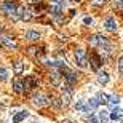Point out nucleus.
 Returning <instances> with one entry per match:
<instances>
[{
  "mask_svg": "<svg viewBox=\"0 0 123 123\" xmlns=\"http://www.w3.org/2000/svg\"><path fill=\"white\" fill-rule=\"evenodd\" d=\"M109 104L110 105H118L120 104V96H117V94H112V96H109Z\"/></svg>",
  "mask_w": 123,
  "mask_h": 123,
  "instance_id": "21",
  "label": "nucleus"
},
{
  "mask_svg": "<svg viewBox=\"0 0 123 123\" xmlns=\"http://www.w3.org/2000/svg\"><path fill=\"white\" fill-rule=\"evenodd\" d=\"M98 82H99L101 85H105V83L109 82V74H107V72H104V70L98 72Z\"/></svg>",
  "mask_w": 123,
  "mask_h": 123,
  "instance_id": "13",
  "label": "nucleus"
},
{
  "mask_svg": "<svg viewBox=\"0 0 123 123\" xmlns=\"http://www.w3.org/2000/svg\"><path fill=\"white\" fill-rule=\"evenodd\" d=\"M74 56H75V62H77L78 67L82 69H86V56H85V50H82V48H78V50H75V53H74Z\"/></svg>",
  "mask_w": 123,
  "mask_h": 123,
  "instance_id": "2",
  "label": "nucleus"
},
{
  "mask_svg": "<svg viewBox=\"0 0 123 123\" xmlns=\"http://www.w3.org/2000/svg\"><path fill=\"white\" fill-rule=\"evenodd\" d=\"M86 123H98V117L94 114H90V117L86 118Z\"/></svg>",
  "mask_w": 123,
  "mask_h": 123,
  "instance_id": "23",
  "label": "nucleus"
},
{
  "mask_svg": "<svg viewBox=\"0 0 123 123\" xmlns=\"http://www.w3.org/2000/svg\"><path fill=\"white\" fill-rule=\"evenodd\" d=\"M64 80L67 82V86H70V85H72V83L75 82V80H77V77L74 75V72H70V70H67V74L64 75Z\"/></svg>",
  "mask_w": 123,
  "mask_h": 123,
  "instance_id": "14",
  "label": "nucleus"
},
{
  "mask_svg": "<svg viewBox=\"0 0 123 123\" xmlns=\"http://www.w3.org/2000/svg\"><path fill=\"white\" fill-rule=\"evenodd\" d=\"M96 99H98L99 104H107V102H109V96L105 94V93H98Z\"/></svg>",
  "mask_w": 123,
  "mask_h": 123,
  "instance_id": "19",
  "label": "nucleus"
},
{
  "mask_svg": "<svg viewBox=\"0 0 123 123\" xmlns=\"http://www.w3.org/2000/svg\"><path fill=\"white\" fill-rule=\"evenodd\" d=\"M16 14H18V19L21 18L23 21H29V19H31V13H29V10H26V8H18Z\"/></svg>",
  "mask_w": 123,
  "mask_h": 123,
  "instance_id": "8",
  "label": "nucleus"
},
{
  "mask_svg": "<svg viewBox=\"0 0 123 123\" xmlns=\"http://www.w3.org/2000/svg\"><path fill=\"white\" fill-rule=\"evenodd\" d=\"M26 38H27V40H38V38H40V34L37 31H27L26 32Z\"/></svg>",
  "mask_w": 123,
  "mask_h": 123,
  "instance_id": "15",
  "label": "nucleus"
},
{
  "mask_svg": "<svg viewBox=\"0 0 123 123\" xmlns=\"http://www.w3.org/2000/svg\"><path fill=\"white\" fill-rule=\"evenodd\" d=\"M32 102H34V105H37V107H43V105L48 104V98H46L43 93H37V94H34V98H32Z\"/></svg>",
  "mask_w": 123,
  "mask_h": 123,
  "instance_id": "3",
  "label": "nucleus"
},
{
  "mask_svg": "<svg viewBox=\"0 0 123 123\" xmlns=\"http://www.w3.org/2000/svg\"><path fill=\"white\" fill-rule=\"evenodd\" d=\"M61 78H62V75H61L58 70H53V72H51V83H53L55 86L61 85Z\"/></svg>",
  "mask_w": 123,
  "mask_h": 123,
  "instance_id": "11",
  "label": "nucleus"
},
{
  "mask_svg": "<svg viewBox=\"0 0 123 123\" xmlns=\"http://www.w3.org/2000/svg\"><path fill=\"white\" fill-rule=\"evenodd\" d=\"M29 117V112L27 110H19L16 115H13V123H19V122H23L24 118H27Z\"/></svg>",
  "mask_w": 123,
  "mask_h": 123,
  "instance_id": "7",
  "label": "nucleus"
},
{
  "mask_svg": "<svg viewBox=\"0 0 123 123\" xmlns=\"http://www.w3.org/2000/svg\"><path fill=\"white\" fill-rule=\"evenodd\" d=\"M34 83H35V78L32 77V75H27V77H26V82H24V88H26V90H29Z\"/></svg>",
  "mask_w": 123,
  "mask_h": 123,
  "instance_id": "20",
  "label": "nucleus"
},
{
  "mask_svg": "<svg viewBox=\"0 0 123 123\" xmlns=\"http://www.w3.org/2000/svg\"><path fill=\"white\" fill-rule=\"evenodd\" d=\"M115 2H118V3H120V5H122V3H123V0H115Z\"/></svg>",
  "mask_w": 123,
  "mask_h": 123,
  "instance_id": "29",
  "label": "nucleus"
},
{
  "mask_svg": "<svg viewBox=\"0 0 123 123\" xmlns=\"http://www.w3.org/2000/svg\"><path fill=\"white\" fill-rule=\"evenodd\" d=\"M51 2H53V3H58V5L62 3V0H51Z\"/></svg>",
  "mask_w": 123,
  "mask_h": 123,
  "instance_id": "28",
  "label": "nucleus"
},
{
  "mask_svg": "<svg viewBox=\"0 0 123 123\" xmlns=\"http://www.w3.org/2000/svg\"><path fill=\"white\" fill-rule=\"evenodd\" d=\"M14 70H16V74H21V72H23V62H21V61H18V62H16Z\"/></svg>",
  "mask_w": 123,
  "mask_h": 123,
  "instance_id": "25",
  "label": "nucleus"
},
{
  "mask_svg": "<svg viewBox=\"0 0 123 123\" xmlns=\"http://www.w3.org/2000/svg\"><path fill=\"white\" fill-rule=\"evenodd\" d=\"M104 27L107 29V31H115V29H117V21H115V18H107L105 19Z\"/></svg>",
  "mask_w": 123,
  "mask_h": 123,
  "instance_id": "9",
  "label": "nucleus"
},
{
  "mask_svg": "<svg viewBox=\"0 0 123 123\" xmlns=\"http://www.w3.org/2000/svg\"><path fill=\"white\" fill-rule=\"evenodd\" d=\"M2 11L3 13H6L10 16V18H14V19H18V14H16V11H18V8H16V5L13 3V2H3L2 3Z\"/></svg>",
  "mask_w": 123,
  "mask_h": 123,
  "instance_id": "1",
  "label": "nucleus"
},
{
  "mask_svg": "<svg viewBox=\"0 0 123 123\" xmlns=\"http://www.w3.org/2000/svg\"><path fill=\"white\" fill-rule=\"evenodd\" d=\"M90 59H91V67L94 69V70H98V69H99V58H98V55H94V53H93L91 56H90Z\"/></svg>",
  "mask_w": 123,
  "mask_h": 123,
  "instance_id": "17",
  "label": "nucleus"
},
{
  "mask_svg": "<svg viewBox=\"0 0 123 123\" xmlns=\"http://www.w3.org/2000/svg\"><path fill=\"white\" fill-rule=\"evenodd\" d=\"M98 99L96 98H90V99L86 101V112H90V110H94L96 107H98Z\"/></svg>",
  "mask_w": 123,
  "mask_h": 123,
  "instance_id": "12",
  "label": "nucleus"
},
{
  "mask_svg": "<svg viewBox=\"0 0 123 123\" xmlns=\"http://www.w3.org/2000/svg\"><path fill=\"white\" fill-rule=\"evenodd\" d=\"M98 120H99L101 123H109V120H110V114H109V112H107L105 109L99 110V115H98Z\"/></svg>",
  "mask_w": 123,
  "mask_h": 123,
  "instance_id": "10",
  "label": "nucleus"
},
{
  "mask_svg": "<svg viewBox=\"0 0 123 123\" xmlns=\"http://www.w3.org/2000/svg\"><path fill=\"white\" fill-rule=\"evenodd\" d=\"M13 90H14L16 93H23V91H24V85L19 82L18 78H14V80H13Z\"/></svg>",
  "mask_w": 123,
  "mask_h": 123,
  "instance_id": "16",
  "label": "nucleus"
},
{
  "mask_svg": "<svg viewBox=\"0 0 123 123\" xmlns=\"http://www.w3.org/2000/svg\"><path fill=\"white\" fill-rule=\"evenodd\" d=\"M118 74L123 75V55L120 56V59H118Z\"/></svg>",
  "mask_w": 123,
  "mask_h": 123,
  "instance_id": "24",
  "label": "nucleus"
},
{
  "mask_svg": "<svg viewBox=\"0 0 123 123\" xmlns=\"http://www.w3.org/2000/svg\"><path fill=\"white\" fill-rule=\"evenodd\" d=\"M31 2H40V0H31Z\"/></svg>",
  "mask_w": 123,
  "mask_h": 123,
  "instance_id": "30",
  "label": "nucleus"
},
{
  "mask_svg": "<svg viewBox=\"0 0 123 123\" xmlns=\"http://www.w3.org/2000/svg\"><path fill=\"white\" fill-rule=\"evenodd\" d=\"M0 42H2V45H5L6 48H10V50L16 48V42H14L11 37H8V35H3L2 38H0Z\"/></svg>",
  "mask_w": 123,
  "mask_h": 123,
  "instance_id": "4",
  "label": "nucleus"
},
{
  "mask_svg": "<svg viewBox=\"0 0 123 123\" xmlns=\"http://www.w3.org/2000/svg\"><path fill=\"white\" fill-rule=\"evenodd\" d=\"M70 101H72V90H66V91L62 93V96H61V104L69 105Z\"/></svg>",
  "mask_w": 123,
  "mask_h": 123,
  "instance_id": "6",
  "label": "nucleus"
},
{
  "mask_svg": "<svg viewBox=\"0 0 123 123\" xmlns=\"http://www.w3.org/2000/svg\"><path fill=\"white\" fill-rule=\"evenodd\" d=\"M8 80V70L5 67H0V82H6Z\"/></svg>",
  "mask_w": 123,
  "mask_h": 123,
  "instance_id": "22",
  "label": "nucleus"
},
{
  "mask_svg": "<svg viewBox=\"0 0 123 123\" xmlns=\"http://www.w3.org/2000/svg\"><path fill=\"white\" fill-rule=\"evenodd\" d=\"M51 13L53 14H59L61 13V5H56L55 8H51Z\"/></svg>",
  "mask_w": 123,
  "mask_h": 123,
  "instance_id": "26",
  "label": "nucleus"
},
{
  "mask_svg": "<svg viewBox=\"0 0 123 123\" xmlns=\"http://www.w3.org/2000/svg\"><path fill=\"white\" fill-rule=\"evenodd\" d=\"M91 23H93V18H90V16H85V18H83V24H86V26H90Z\"/></svg>",
  "mask_w": 123,
  "mask_h": 123,
  "instance_id": "27",
  "label": "nucleus"
},
{
  "mask_svg": "<svg viewBox=\"0 0 123 123\" xmlns=\"http://www.w3.org/2000/svg\"><path fill=\"white\" fill-rule=\"evenodd\" d=\"M110 118L115 120V122H122V120H123V109H120V107H114L112 114H110Z\"/></svg>",
  "mask_w": 123,
  "mask_h": 123,
  "instance_id": "5",
  "label": "nucleus"
},
{
  "mask_svg": "<svg viewBox=\"0 0 123 123\" xmlns=\"http://www.w3.org/2000/svg\"><path fill=\"white\" fill-rule=\"evenodd\" d=\"M85 102H86V101L80 98V99H78L77 102H75V110H80V112H85V110H86V105H85Z\"/></svg>",
  "mask_w": 123,
  "mask_h": 123,
  "instance_id": "18",
  "label": "nucleus"
}]
</instances>
